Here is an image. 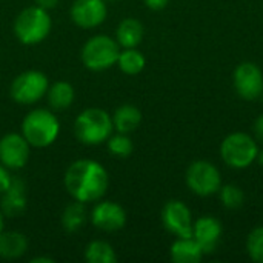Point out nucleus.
I'll list each match as a JSON object with an SVG mask.
<instances>
[{"label":"nucleus","instance_id":"f257e3e1","mask_svg":"<svg viewBox=\"0 0 263 263\" xmlns=\"http://www.w3.org/2000/svg\"><path fill=\"white\" fill-rule=\"evenodd\" d=\"M63 182L68 194L74 200L91 203L100 200L106 194L109 176L100 162L79 159L68 166Z\"/></svg>","mask_w":263,"mask_h":263},{"label":"nucleus","instance_id":"f03ea898","mask_svg":"<svg viewBox=\"0 0 263 263\" xmlns=\"http://www.w3.org/2000/svg\"><path fill=\"white\" fill-rule=\"evenodd\" d=\"M112 131V119L102 108H86L74 122V134L77 140L88 146L106 143Z\"/></svg>","mask_w":263,"mask_h":263},{"label":"nucleus","instance_id":"7ed1b4c3","mask_svg":"<svg viewBox=\"0 0 263 263\" xmlns=\"http://www.w3.org/2000/svg\"><path fill=\"white\" fill-rule=\"evenodd\" d=\"M60 133L59 119L45 108L29 111L22 122V136L34 148H46L52 145Z\"/></svg>","mask_w":263,"mask_h":263},{"label":"nucleus","instance_id":"20e7f679","mask_svg":"<svg viewBox=\"0 0 263 263\" xmlns=\"http://www.w3.org/2000/svg\"><path fill=\"white\" fill-rule=\"evenodd\" d=\"M52 28L49 11L34 5L22 9L14 20V34L23 45H37L43 42Z\"/></svg>","mask_w":263,"mask_h":263},{"label":"nucleus","instance_id":"39448f33","mask_svg":"<svg viewBox=\"0 0 263 263\" xmlns=\"http://www.w3.org/2000/svg\"><path fill=\"white\" fill-rule=\"evenodd\" d=\"M120 51V45L116 39L105 34H97L88 39V42L82 46L80 59L86 69L99 72L117 65Z\"/></svg>","mask_w":263,"mask_h":263},{"label":"nucleus","instance_id":"423d86ee","mask_svg":"<svg viewBox=\"0 0 263 263\" xmlns=\"http://www.w3.org/2000/svg\"><path fill=\"white\" fill-rule=\"evenodd\" d=\"M259 146L247 133H233L227 136L220 145L222 160L236 170H245L257 160Z\"/></svg>","mask_w":263,"mask_h":263},{"label":"nucleus","instance_id":"0eeeda50","mask_svg":"<svg viewBox=\"0 0 263 263\" xmlns=\"http://www.w3.org/2000/svg\"><path fill=\"white\" fill-rule=\"evenodd\" d=\"M49 88V80L46 74L37 69H29L18 74L12 83L9 94L18 105H34L42 97L46 96Z\"/></svg>","mask_w":263,"mask_h":263},{"label":"nucleus","instance_id":"6e6552de","mask_svg":"<svg viewBox=\"0 0 263 263\" xmlns=\"http://www.w3.org/2000/svg\"><path fill=\"white\" fill-rule=\"evenodd\" d=\"M185 180L188 188L200 197L213 196L219 193L222 186V177L219 170L208 160L193 162L186 170Z\"/></svg>","mask_w":263,"mask_h":263},{"label":"nucleus","instance_id":"1a4fd4ad","mask_svg":"<svg viewBox=\"0 0 263 263\" xmlns=\"http://www.w3.org/2000/svg\"><path fill=\"white\" fill-rule=\"evenodd\" d=\"M31 145L22 133H8L0 139V163L9 171H17L26 166Z\"/></svg>","mask_w":263,"mask_h":263},{"label":"nucleus","instance_id":"9d476101","mask_svg":"<svg viewBox=\"0 0 263 263\" xmlns=\"http://www.w3.org/2000/svg\"><path fill=\"white\" fill-rule=\"evenodd\" d=\"M108 15V5L105 0H74L69 8L71 20L83 29L100 26Z\"/></svg>","mask_w":263,"mask_h":263},{"label":"nucleus","instance_id":"9b49d317","mask_svg":"<svg viewBox=\"0 0 263 263\" xmlns=\"http://www.w3.org/2000/svg\"><path fill=\"white\" fill-rule=\"evenodd\" d=\"M234 88L245 100H256L263 94V72L253 62L240 63L233 76Z\"/></svg>","mask_w":263,"mask_h":263},{"label":"nucleus","instance_id":"f8f14e48","mask_svg":"<svg viewBox=\"0 0 263 263\" xmlns=\"http://www.w3.org/2000/svg\"><path fill=\"white\" fill-rule=\"evenodd\" d=\"M162 223L176 237H193V217L190 208L180 200H170L162 210Z\"/></svg>","mask_w":263,"mask_h":263},{"label":"nucleus","instance_id":"ddd939ff","mask_svg":"<svg viewBox=\"0 0 263 263\" xmlns=\"http://www.w3.org/2000/svg\"><path fill=\"white\" fill-rule=\"evenodd\" d=\"M91 223L105 233L120 231L126 225V211L117 202L102 200L91 211Z\"/></svg>","mask_w":263,"mask_h":263},{"label":"nucleus","instance_id":"4468645a","mask_svg":"<svg viewBox=\"0 0 263 263\" xmlns=\"http://www.w3.org/2000/svg\"><path fill=\"white\" fill-rule=\"evenodd\" d=\"M28 197H26V185L22 179L12 177L11 185L2 194L0 210L5 217H18L26 211Z\"/></svg>","mask_w":263,"mask_h":263},{"label":"nucleus","instance_id":"2eb2a0df","mask_svg":"<svg viewBox=\"0 0 263 263\" xmlns=\"http://www.w3.org/2000/svg\"><path fill=\"white\" fill-rule=\"evenodd\" d=\"M193 237L205 253H213L222 237V223L211 216H205L193 223Z\"/></svg>","mask_w":263,"mask_h":263},{"label":"nucleus","instance_id":"dca6fc26","mask_svg":"<svg viewBox=\"0 0 263 263\" xmlns=\"http://www.w3.org/2000/svg\"><path fill=\"white\" fill-rule=\"evenodd\" d=\"M174 263H197L203 257V250L194 237H179L170 250Z\"/></svg>","mask_w":263,"mask_h":263},{"label":"nucleus","instance_id":"f3484780","mask_svg":"<svg viewBox=\"0 0 263 263\" xmlns=\"http://www.w3.org/2000/svg\"><path fill=\"white\" fill-rule=\"evenodd\" d=\"M145 28L140 20L128 17L123 18L116 29V40L120 48H137L143 40Z\"/></svg>","mask_w":263,"mask_h":263},{"label":"nucleus","instance_id":"a211bd4d","mask_svg":"<svg viewBox=\"0 0 263 263\" xmlns=\"http://www.w3.org/2000/svg\"><path fill=\"white\" fill-rule=\"evenodd\" d=\"M111 119H112L114 129L117 133L129 134L139 128V125L142 122V112L137 106H134L131 103H123L114 111Z\"/></svg>","mask_w":263,"mask_h":263},{"label":"nucleus","instance_id":"6ab92c4d","mask_svg":"<svg viewBox=\"0 0 263 263\" xmlns=\"http://www.w3.org/2000/svg\"><path fill=\"white\" fill-rule=\"evenodd\" d=\"M28 251V239L18 231H3L0 234V259L14 260Z\"/></svg>","mask_w":263,"mask_h":263},{"label":"nucleus","instance_id":"aec40b11","mask_svg":"<svg viewBox=\"0 0 263 263\" xmlns=\"http://www.w3.org/2000/svg\"><path fill=\"white\" fill-rule=\"evenodd\" d=\"M46 97H48V103L52 109L65 111L72 105L74 97H76V91L69 82L59 80L48 88Z\"/></svg>","mask_w":263,"mask_h":263},{"label":"nucleus","instance_id":"412c9836","mask_svg":"<svg viewBox=\"0 0 263 263\" xmlns=\"http://www.w3.org/2000/svg\"><path fill=\"white\" fill-rule=\"evenodd\" d=\"M86 203L74 200L69 205H66V208L62 213L60 222H62V228L66 233H77L79 230H82V227L86 222Z\"/></svg>","mask_w":263,"mask_h":263},{"label":"nucleus","instance_id":"4be33fe9","mask_svg":"<svg viewBox=\"0 0 263 263\" xmlns=\"http://www.w3.org/2000/svg\"><path fill=\"white\" fill-rule=\"evenodd\" d=\"M146 65L145 55L136 48H123L117 59V66L122 72L128 76H136L143 71Z\"/></svg>","mask_w":263,"mask_h":263},{"label":"nucleus","instance_id":"5701e85b","mask_svg":"<svg viewBox=\"0 0 263 263\" xmlns=\"http://www.w3.org/2000/svg\"><path fill=\"white\" fill-rule=\"evenodd\" d=\"M85 260L88 263H116L117 254L108 242L92 240L85 248Z\"/></svg>","mask_w":263,"mask_h":263},{"label":"nucleus","instance_id":"b1692460","mask_svg":"<svg viewBox=\"0 0 263 263\" xmlns=\"http://www.w3.org/2000/svg\"><path fill=\"white\" fill-rule=\"evenodd\" d=\"M106 146H108L109 154L119 159H126L134 151L133 140L129 139L128 134H123V133L111 134V137L106 140Z\"/></svg>","mask_w":263,"mask_h":263},{"label":"nucleus","instance_id":"393cba45","mask_svg":"<svg viewBox=\"0 0 263 263\" xmlns=\"http://www.w3.org/2000/svg\"><path fill=\"white\" fill-rule=\"evenodd\" d=\"M220 200L225 208L228 210H237L243 205L245 196L243 191L237 185H225L220 186Z\"/></svg>","mask_w":263,"mask_h":263},{"label":"nucleus","instance_id":"a878e982","mask_svg":"<svg viewBox=\"0 0 263 263\" xmlns=\"http://www.w3.org/2000/svg\"><path fill=\"white\" fill-rule=\"evenodd\" d=\"M247 251L254 262L263 263V227L250 233L247 240Z\"/></svg>","mask_w":263,"mask_h":263},{"label":"nucleus","instance_id":"bb28decb","mask_svg":"<svg viewBox=\"0 0 263 263\" xmlns=\"http://www.w3.org/2000/svg\"><path fill=\"white\" fill-rule=\"evenodd\" d=\"M11 180H12V177L9 174V170L0 163V196L8 190V186L11 185Z\"/></svg>","mask_w":263,"mask_h":263},{"label":"nucleus","instance_id":"cd10ccee","mask_svg":"<svg viewBox=\"0 0 263 263\" xmlns=\"http://www.w3.org/2000/svg\"><path fill=\"white\" fill-rule=\"evenodd\" d=\"M168 2H170V0H143V3H145L149 9H153V11H160V9H163V8L168 5Z\"/></svg>","mask_w":263,"mask_h":263},{"label":"nucleus","instance_id":"c85d7f7f","mask_svg":"<svg viewBox=\"0 0 263 263\" xmlns=\"http://www.w3.org/2000/svg\"><path fill=\"white\" fill-rule=\"evenodd\" d=\"M34 2H35L37 6H40V8L46 9V11H51L59 5L60 0H34Z\"/></svg>","mask_w":263,"mask_h":263},{"label":"nucleus","instance_id":"c756f323","mask_svg":"<svg viewBox=\"0 0 263 263\" xmlns=\"http://www.w3.org/2000/svg\"><path fill=\"white\" fill-rule=\"evenodd\" d=\"M254 133H256L257 139H260L263 142V114H260L254 122Z\"/></svg>","mask_w":263,"mask_h":263},{"label":"nucleus","instance_id":"7c9ffc66","mask_svg":"<svg viewBox=\"0 0 263 263\" xmlns=\"http://www.w3.org/2000/svg\"><path fill=\"white\" fill-rule=\"evenodd\" d=\"M55 260L51 257H34L31 259V263H54Z\"/></svg>","mask_w":263,"mask_h":263},{"label":"nucleus","instance_id":"2f4dec72","mask_svg":"<svg viewBox=\"0 0 263 263\" xmlns=\"http://www.w3.org/2000/svg\"><path fill=\"white\" fill-rule=\"evenodd\" d=\"M3 227H5V216H3V213L0 210V234L3 233Z\"/></svg>","mask_w":263,"mask_h":263},{"label":"nucleus","instance_id":"473e14b6","mask_svg":"<svg viewBox=\"0 0 263 263\" xmlns=\"http://www.w3.org/2000/svg\"><path fill=\"white\" fill-rule=\"evenodd\" d=\"M257 160L260 162V165L263 166V149H262V151L259 149V154H257Z\"/></svg>","mask_w":263,"mask_h":263},{"label":"nucleus","instance_id":"72a5a7b5","mask_svg":"<svg viewBox=\"0 0 263 263\" xmlns=\"http://www.w3.org/2000/svg\"><path fill=\"white\" fill-rule=\"evenodd\" d=\"M105 2H112V0H105Z\"/></svg>","mask_w":263,"mask_h":263}]
</instances>
